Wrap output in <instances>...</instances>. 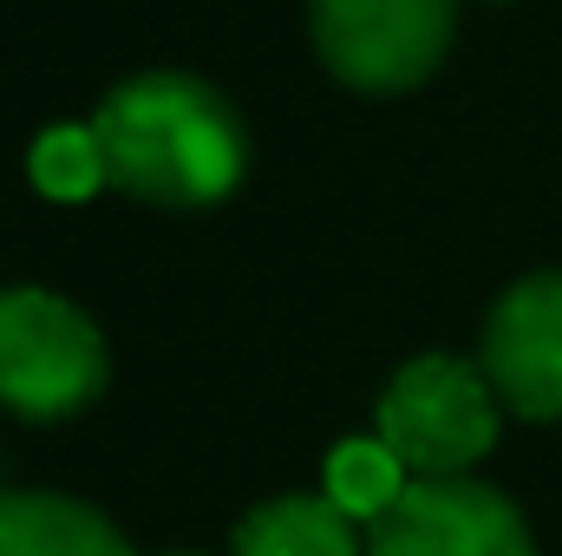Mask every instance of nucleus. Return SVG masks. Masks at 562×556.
Returning a JSON list of instances; mask_svg holds the SVG:
<instances>
[{
    "mask_svg": "<svg viewBox=\"0 0 562 556\" xmlns=\"http://www.w3.org/2000/svg\"><path fill=\"white\" fill-rule=\"evenodd\" d=\"M92 132L105 151V184L170 210L223 203L249 164L243 119L229 112L223 92H210L190 73H144L119 86L99 105Z\"/></svg>",
    "mask_w": 562,
    "mask_h": 556,
    "instance_id": "nucleus-1",
    "label": "nucleus"
},
{
    "mask_svg": "<svg viewBox=\"0 0 562 556\" xmlns=\"http://www.w3.org/2000/svg\"><path fill=\"white\" fill-rule=\"evenodd\" d=\"M105 341L72 301L0 288V407L20 419H72L105 393Z\"/></svg>",
    "mask_w": 562,
    "mask_h": 556,
    "instance_id": "nucleus-2",
    "label": "nucleus"
},
{
    "mask_svg": "<svg viewBox=\"0 0 562 556\" xmlns=\"http://www.w3.org/2000/svg\"><path fill=\"white\" fill-rule=\"evenodd\" d=\"M491 393L497 387L464 360H445V354L413 360L380 400V438L413 478H464L497 438Z\"/></svg>",
    "mask_w": 562,
    "mask_h": 556,
    "instance_id": "nucleus-3",
    "label": "nucleus"
},
{
    "mask_svg": "<svg viewBox=\"0 0 562 556\" xmlns=\"http://www.w3.org/2000/svg\"><path fill=\"white\" fill-rule=\"evenodd\" d=\"M458 0H314L321 59L360 92H406L445 59Z\"/></svg>",
    "mask_w": 562,
    "mask_h": 556,
    "instance_id": "nucleus-4",
    "label": "nucleus"
},
{
    "mask_svg": "<svg viewBox=\"0 0 562 556\" xmlns=\"http://www.w3.org/2000/svg\"><path fill=\"white\" fill-rule=\"evenodd\" d=\"M367 556H537L517 504L471 478H413L373 524Z\"/></svg>",
    "mask_w": 562,
    "mask_h": 556,
    "instance_id": "nucleus-5",
    "label": "nucleus"
},
{
    "mask_svg": "<svg viewBox=\"0 0 562 556\" xmlns=\"http://www.w3.org/2000/svg\"><path fill=\"white\" fill-rule=\"evenodd\" d=\"M484 380L510 413L562 419V276L517 281L484 327Z\"/></svg>",
    "mask_w": 562,
    "mask_h": 556,
    "instance_id": "nucleus-6",
    "label": "nucleus"
},
{
    "mask_svg": "<svg viewBox=\"0 0 562 556\" xmlns=\"http://www.w3.org/2000/svg\"><path fill=\"white\" fill-rule=\"evenodd\" d=\"M0 556H132V544L79 498L0 491Z\"/></svg>",
    "mask_w": 562,
    "mask_h": 556,
    "instance_id": "nucleus-7",
    "label": "nucleus"
},
{
    "mask_svg": "<svg viewBox=\"0 0 562 556\" xmlns=\"http://www.w3.org/2000/svg\"><path fill=\"white\" fill-rule=\"evenodd\" d=\"M236 556H360V537L334 498H276L236 524Z\"/></svg>",
    "mask_w": 562,
    "mask_h": 556,
    "instance_id": "nucleus-8",
    "label": "nucleus"
},
{
    "mask_svg": "<svg viewBox=\"0 0 562 556\" xmlns=\"http://www.w3.org/2000/svg\"><path fill=\"white\" fill-rule=\"evenodd\" d=\"M406 485H413V471L393 458L386 438H347V445L327 458V498H334L347 518H367V524H373Z\"/></svg>",
    "mask_w": 562,
    "mask_h": 556,
    "instance_id": "nucleus-9",
    "label": "nucleus"
},
{
    "mask_svg": "<svg viewBox=\"0 0 562 556\" xmlns=\"http://www.w3.org/2000/svg\"><path fill=\"white\" fill-rule=\"evenodd\" d=\"M33 184L59 203H79L105 184V151L92 125H53L46 138L33 144Z\"/></svg>",
    "mask_w": 562,
    "mask_h": 556,
    "instance_id": "nucleus-10",
    "label": "nucleus"
}]
</instances>
